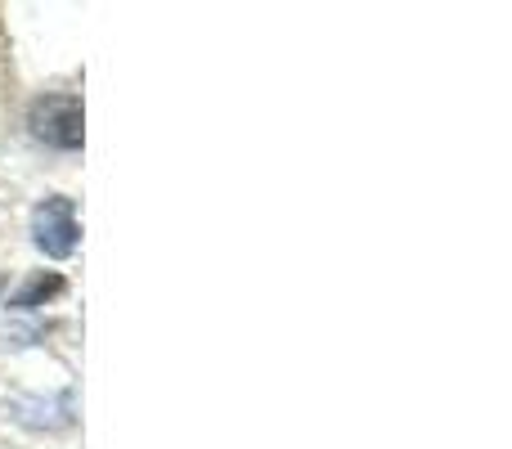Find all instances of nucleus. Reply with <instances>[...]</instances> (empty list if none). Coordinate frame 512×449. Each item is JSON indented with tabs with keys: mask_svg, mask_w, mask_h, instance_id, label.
<instances>
[{
	"mask_svg": "<svg viewBox=\"0 0 512 449\" xmlns=\"http://www.w3.org/2000/svg\"><path fill=\"white\" fill-rule=\"evenodd\" d=\"M27 126L36 140H45L50 149H81L86 140V113H81L77 95H41L27 108Z\"/></svg>",
	"mask_w": 512,
	"mask_h": 449,
	"instance_id": "obj_1",
	"label": "nucleus"
},
{
	"mask_svg": "<svg viewBox=\"0 0 512 449\" xmlns=\"http://www.w3.org/2000/svg\"><path fill=\"white\" fill-rule=\"evenodd\" d=\"M32 238L54 261L77 252V207H72V198H63V194L41 198L32 212Z\"/></svg>",
	"mask_w": 512,
	"mask_h": 449,
	"instance_id": "obj_2",
	"label": "nucleus"
},
{
	"mask_svg": "<svg viewBox=\"0 0 512 449\" xmlns=\"http://www.w3.org/2000/svg\"><path fill=\"white\" fill-rule=\"evenodd\" d=\"M68 288V283H63V274H32V279L23 283V288L14 292V297H9V306H18V310H36V306H45V301L50 297H59V292Z\"/></svg>",
	"mask_w": 512,
	"mask_h": 449,
	"instance_id": "obj_3",
	"label": "nucleus"
},
{
	"mask_svg": "<svg viewBox=\"0 0 512 449\" xmlns=\"http://www.w3.org/2000/svg\"><path fill=\"white\" fill-rule=\"evenodd\" d=\"M0 288H5V274H0Z\"/></svg>",
	"mask_w": 512,
	"mask_h": 449,
	"instance_id": "obj_4",
	"label": "nucleus"
},
{
	"mask_svg": "<svg viewBox=\"0 0 512 449\" xmlns=\"http://www.w3.org/2000/svg\"><path fill=\"white\" fill-rule=\"evenodd\" d=\"M0 36H5V27H0Z\"/></svg>",
	"mask_w": 512,
	"mask_h": 449,
	"instance_id": "obj_5",
	"label": "nucleus"
}]
</instances>
